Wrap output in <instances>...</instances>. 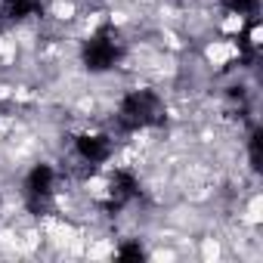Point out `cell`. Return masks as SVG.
Wrapping results in <instances>:
<instances>
[{
	"mask_svg": "<svg viewBox=\"0 0 263 263\" xmlns=\"http://www.w3.org/2000/svg\"><path fill=\"white\" fill-rule=\"evenodd\" d=\"M164 121V105L152 90H137L124 96L121 111H118V124L124 130H140V127H152Z\"/></svg>",
	"mask_w": 263,
	"mask_h": 263,
	"instance_id": "6da1fadb",
	"label": "cell"
},
{
	"mask_svg": "<svg viewBox=\"0 0 263 263\" xmlns=\"http://www.w3.org/2000/svg\"><path fill=\"white\" fill-rule=\"evenodd\" d=\"M118 59H121V47H118V37H115L111 28H102V31H99L96 37H90L87 47H84V65H87L90 71H105V68H111Z\"/></svg>",
	"mask_w": 263,
	"mask_h": 263,
	"instance_id": "7a4b0ae2",
	"label": "cell"
},
{
	"mask_svg": "<svg viewBox=\"0 0 263 263\" xmlns=\"http://www.w3.org/2000/svg\"><path fill=\"white\" fill-rule=\"evenodd\" d=\"M78 152H81L84 161L99 164V161H105L111 155V143L105 137H78Z\"/></svg>",
	"mask_w": 263,
	"mask_h": 263,
	"instance_id": "3957f363",
	"label": "cell"
},
{
	"mask_svg": "<svg viewBox=\"0 0 263 263\" xmlns=\"http://www.w3.org/2000/svg\"><path fill=\"white\" fill-rule=\"evenodd\" d=\"M137 189H140V186H137L134 177L124 174V171H118L115 180H111V201H115V204H124V201H130V198L137 195Z\"/></svg>",
	"mask_w": 263,
	"mask_h": 263,
	"instance_id": "277c9868",
	"label": "cell"
},
{
	"mask_svg": "<svg viewBox=\"0 0 263 263\" xmlns=\"http://www.w3.org/2000/svg\"><path fill=\"white\" fill-rule=\"evenodd\" d=\"M28 192H31V195H41V198H47V195L53 192V171H50L47 164H37V167L28 174Z\"/></svg>",
	"mask_w": 263,
	"mask_h": 263,
	"instance_id": "5b68a950",
	"label": "cell"
},
{
	"mask_svg": "<svg viewBox=\"0 0 263 263\" xmlns=\"http://www.w3.org/2000/svg\"><path fill=\"white\" fill-rule=\"evenodd\" d=\"M37 10H41V0H10V16L13 19H25Z\"/></svg>",
	"mask_w": 263,
	"mask_h": 263,
	"instance_id": "8992f818",
	"label": "cell"
},
{
	"mask_svg": "<svg viewBox=\"0 0 263 263\" xmlns=\"http://www.w3.org/2000/svg\"><path fill=\"white\" fill-rule=\"evenodd\" d=\"M251 164H254V171H260V164H263V158H260V134L251 137Z\"/></svg>",
	"mask_w": 263,
	"mask_h": 263,
	"instance_id": "52a82bcc",
	"label": "cell"
},
{
	"mask_svg": "<svg viewBox=\"0 0 263 263\" xmlns=\"http://www.w3.org/2000/svg\"><path fill=\"white\" fill-rule=\"evenodd\" d=\"M229 10H238V13H254V10H257V0H229Z\"/></svg>",
	"mask_w": 263,
	"mask_h": 263,
	"instance_id": "ba28073f",
	"label": "cell"
},
{
	"mask_svg": "<svg viewBox=\"0 0 263 263\" xmlns=\"http://www.w3.org/2000/svg\"><path fill=\"white\" fill-rule=\"evenodd\" d=\"M118 254H121V257H143V248H140V245H124Z\"/></svg>",
	"mask_w": 263,
	"mask_h": 263,
	"instance_id": "9c48e42d",
	"label": "cell"
}]
</instances>
